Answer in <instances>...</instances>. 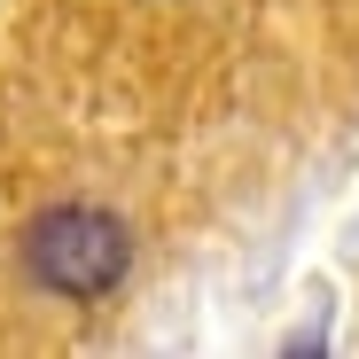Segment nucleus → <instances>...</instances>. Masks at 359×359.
Segmentation results:
<instances>
[{
  "label": "nucleus",
  "instance_id": "obj_1",
  "mask_svg": "<svg viewBox=\"0 0 359 359\" xmlns=\"http://www.w3.org/2000/svg\"><path fill=\"white\" fill-rule=\"evenodd\" d=\"M24 266L55 297H109L133 266V234L94 203H55L24 226Z\"/></svg>",
  "mask_w": 359,
  "mask_h": 359
}]
</instances>
